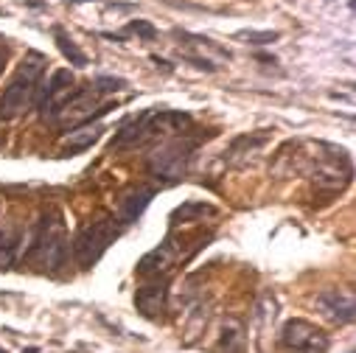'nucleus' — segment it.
I'll return each mask as SVG.
<instances>
[{"mask_svg":"<svg viewBox=\"0 0 356 353\" xmlns=\"http://www.w3.org/2000/svg\"><path fill=\"white\" fill-rule=\"evenodd\" d=\"M45 67H48L45 54L29 51V54L23 56V62L17 65L15 76H12L9 84H6L3 96H0V121H15V118H20V115L37 101V93H40Z\"/></svg>","mask_w":356,"mask_h":353,"instance_id":"nucleus-1","label":"nucleus"},{"mask_svg":"<svg viewBox=\"0 0 356 353\" xmlns=\"http://www.w3.org/2000/svg\"><path fill=\"white\" fill-rule=\"evenodd\" d=\"M67 258V238H65V222L56 211L42 213V219L37 222L31 238H29V249H26V261L34 263L40 272H56Z\"/></svg>","mask_w":356,"mask_h":353,"instance_id":"nucleus-2","label":"nucleus"},{"mask_svg":"<svg viewBox=\"0 0 356 353\" xmlns=\"http://www.w3.org/2000/svg\"><path fill=\"white\" fill-rule=\"evenodd\" d=\"M121 236V227L113 219H96L87 222L76 238H73V258L81 270H93L102 261V255L110 249V244H115V238Z\"/></svg>","mask_w":356,"mask_h":353,"instance_id":"nucleus-3","label":"nucleus"},{"mask_svg":"<svg viewBox=\"0 0 356 353\" xmlns=\"http://www.w3.org/2000/svg\"><path fill=\"white\" fill-rule=\"evenodd\" d=\"M194 151H197V143L188 140V138H174L168 143H163L152 157H149V171L157 176V180H165V183H177L183 180L191 168V160H194Z\"/></svg>","mask_w":356,"mask_h":353,"instance_id":"nucleus-4","label":"nucleus"},{"mask_svg":"<svg viewBox=\"0 0 356 353\" xmlns=\"http://www.w3.org/2000/svg\"><path fill=\"white\" fill-rule=\"evenodd\" d=\"M281 342L295 353H328V334L309 320H289L281 328Z\"/></svg>","mask_w":356,"mask_h":353,"instance_id":"nucleus-5","label":"nucleus"},{"mask_svg":"<svg viewBox=\"0 0 356 353\" xmlns=\"http://www.w3.org/2000/svg\"><path fill=\"white\" fill-rule=\"evenodd\" d=\"M73 90H76V79H73V73H70V70H65V67L54 70L51 81L42 87V93H37L40 115H42L45 121H56V115H59L62 104L70 99V93H73Z\"/></svg>","mask_w":356,"mask_h":353,"instance_id":"nucleus-6","label":"nucleus"},{"mask_svg":"<svg viewBox=\"0 0 356 353\" xmlns=\"http://www.w3.org/2000/svg\"><path fill=\"white\" fill-rule=\"evenodd\" d=\"M174 261H177V247H174V238H165L163 244H157L152 252H146L140 261H138V275L140 278H149V281H165L168 272L174 270Z\"/></svg>","mask_w":356,"mask_h":353,"instance_id":"nucleus-7","label":"nucleus"},{"mask_svg":"<svg viewBox=\"0 0 356 353\" xmlns=\"http://www.w3.org/2000/svg\"><path fill=\"white\" fill-rule=\"evenodd\" d=\"M165 303H168V284H165V281L143 284V286L135 292V309H138L146 320H160L163 311H165Z\"/></svg>","mask_w":356,"mask_h":353,"instance_id":"nucleus-8","label":"nucleus"},{"mask_svg":"<svg viewBox=\"0 0 356 353\" xmlns=\"http://www.w3.org/2000/svg\"><path fill=\"white\" fill-rule=\"evenodd\" d=\"M146 118H149V110H143L140 115L129 118L115 132V138L110 140V151H124V149H135V146L146 143Z\"/></svg>","mask_w":356,"mask_h":353,"instance_id":"nucleus-9","label":"nucleus"},{"mask_svg":"<svg viewBox=\"0 0 356 353\" xmlns=\"http://www.w3.org/2000/svg\"><path fill=\"white\" fill-rule=\"evenodd\" d=\"M152 199H154V188H146V186H135V188H129V191L121 197V202H118L124 224L138 222V219L143 216V211L152 205Z\"/></svg>","mask_w":356,"mask_h":353,"instance_id":"nucleus-10","label":"nucleus"},{"mask_svg":"<svg viewBox=\"0 0 356 353\" xmlns=\"http://www.w3.org/2000/svg\"><path fill=\"white\" fill-rule=\"evenodd\" d=\"M320 309L337 320V322H353V297L348 292H339V289H328L317 297Z\"/></svg>","mask_w":356,"mask_h":353,"instance_id":"nucleus-11","label":"nucleus"},{"mask_svg":"<svg viewBox=\"0 0 356 353\" xmlns=\"http://www.w3.org/2000/svg\"><path fill=\"white\" fill-rule=\"evenodd\" d=\"M102 132H104L102 124H81L79 129H70V135L62 143V157H73V154L87 151V149H90L102 138Z\"/></svg>","mask_w":356,"mask_h":353,"instance_id":"nucleus-12","label":"nucleus"},{"mask_svg":"<svg viewBox=\"0 0 356 353\" xmlns=\"http://www.w3.org/2000/svg\"><path fill=\"white\" fill-rule=\"evenodd\" d=\"M51 34H54V42H56V48H59V54L73 65V67H87L90 65V59H87V54L76 45V40L62 28V26H54L51 28Z\"/></svg>","mask_w":356,"mask_h":353,"instance_id":"nucleus-13","label":"nucleus"},{"mask_svg":"<svg viewBox=\"0 0 356 353\" xmlns=\"http://www.w3.org/2000/svg\"><path fill=\"white\" fill-rule=\"evenodd\" d=\"M216 208L208 205V202H183L180 208H174L171 211V222L174 224H183V222H197L202 216H213Z\"/></svg>","mask_w":356,"mask_h":353,"instance_id":"nucleus-14","label":"nucleus"},{"mask_svg":"<svg viewBox=\"0 0 356 353\" xmlns=\"http://www.w3.org/2000/svg\"><path fill=\"white\" fill-rule=\"evenodd\" d=\"M219 347L225 353H244V334H241V328L236 322H227L225 325V334H222Z\"/></svg>","mask_w":356,"mask_h":353,"instance_id":"nucleus-15","label":"nucleus"},{"mask_svg":"<svg viewBox=\"0 0 356 353\" xmlns=\"http://www.w3.org/2000/svg\"><path fill=\"white\" fill-rule=\"evenodd\" d=\"M236 40H244L247 45H273V42L281 40V31H252V28H247V31H238Z\"/></svg>","mask_w":356,"mask_h":353,"instance_id":"nucleus-16","label":"nucleus"},{"mask_svg":"<svg viewBox=\"0 0 356 353\" xmlns=\"http://www.w3.org/2000/svg\"><path fill=\"white\" fill-rule=\"evenodd\" d=\"M15 255H17V238H15V236L0 238V272H6V270L12 267Z\"/></svg>","mask_w":356,"mask_h":353,"instance_id":"nucleus-17","label":"nucleus"},{"mask_svg":"<svg viewBox=\"0 0 356 353\" xmlns=\"http://www.w3.org/2000/svg\"><path fill=\"white\" fill-rule=\"evenodd\" d=\"M127 34H135V37H140V40H154V37H157V28H154L149 20H132V23L127 26Z\"/></svg>","mask_w":356,"mask_h":353,"instance_id":"nucleus-18","label":"nucleus"},{"mask_svg":"<svg viewBox=\"0 0 356 353\" xmlns=\"http://www.w3.org/2000/svg\"><path fill=\"white\" fill-rule=\"evenodd\" d=\"M121 87H127V81L124 79H113V76H99L96 79V90H102V93H118Z\"/></svg>","mask_w":356,"mask_h":353,"instance_id":"nucleus-19","label":"nucleus"},{"mask_svg":"<svg viewBox=\"0 0 356 353\" xmlns=\"http://www.w3.org/2000/svg\"><path fill=\"white\" fill-rule=\"evenodd\" d=\"M183 59H186V62H191V65H194V67H200V70H208V73H216V70H219L211 59H202V56H194V54H186Z\"/></svg>","mask_w":356,"mask_h":353,"instance_id":"nucleus-20","label":"nucleus"},{"mask_svg":"<svg viewBox=\"0 0 356 353\" xmlns=\"http://www.w3.org/2000/svg\"><path fill=\"white\" fill-rule=\"evenodd\" d=\"M6 62H9V40H6V37H0V73H3Z\"/></svg>","mask_w":356,"mask_h":353,"instance_id":"nucleus-21","label":"nucleus"},{"mask_svg":"<svg viewBox=\"0 0 356 353\" xmlns=\"http://www.w3.org/2000/svg\"><path fill=\"white\" fill-rule=\"evenodd\" d=\"M152 62H154V65H157V67H163V70H165V73H171V70H174V67H171V65H168V62H165V59H160V56H152Z\"/></svg>","mask_w":356,"mask_h":353,"instance_id":"nucleus-22","label":"nucleus"},{"mask_svg":"<svg viewBox=\"0 0 356 353\" xmlns=\"http://www.w3.org/2000/svg\"><path fill=\"white\" fill-rule=\"evenodd\" d=\"M20 3H26V6H34V9H42V6H45V0H20Z\"/></svg>","mask_w":356,"mask_h":353,"instance_id":"nucleus-23","label":"nucleus"}]
</instances>
